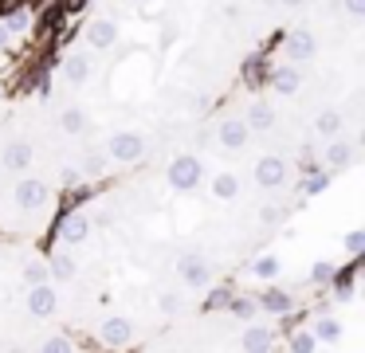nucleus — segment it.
<instances>
[{"instance_id":"obj_2","label":"nucleus","mask_w":365,"mask_h":353,"mask_svg":"<svg viewBox=\"0 0 365 353\" xmlns=\"http://www.w3.org/2000/svg\"><path fill=\"white\" fill-rule=\"evenodd\" d=\"M252 185L259 188V193H283V188L291 185V165L279 153H259L252 165Z\"/></svg>"},{"instance_id":"obj_3","label":"nucleus","mask_w":365,"mask_h":353,"mask_svg":"<svg viewBox=\"0 0 365 353\" xmlns=\"http://www.w3.org/2000/svg\"><path fill=\"white\" fill-rule=\"evenodd\" d=\"M114 36H118L114 20L98 16V20H91V28H87V47H91V51H106V47L114 44Z\"/></svg>"},{"instance_id":"obj_1","label":"nucleus","mask_w":365,"mask_h":353,"mask_svg":"<svg viewBox=\"0 0 365 353\" xmlns=\"http://www.w3.org/2000/svg\"><path fill=\"white\" fill-rule=\"evenodd\" d=\"M130 353H279V326L252 302L200 306Z\"/></svg>"}]
</instances>
